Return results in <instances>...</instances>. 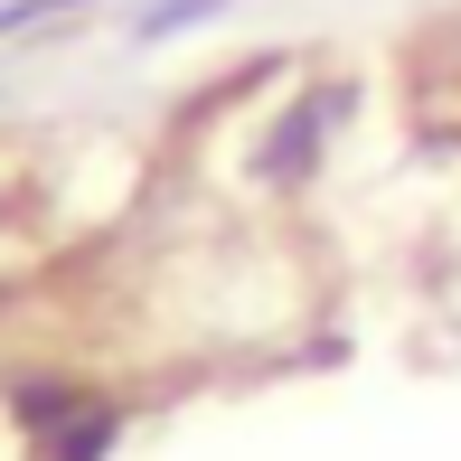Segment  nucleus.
<instances>
[{"instance_id": "1", "label": "nucleus", "mask_w": 461, "mask_h": 461, "mask_svg": "<svg viewBox=\"0 0 461 461\" xmlns=\"http://www.w3.org/2000/svg\"><path fill=\"white\" fill-rule=\"evenodd\" d=\"M348 113V86H321V95H292L274 122H264V151H255V179L264 188H302L311 170H321V141L330 122Z\"/></svg>"}, {"instance_id": "2", "label": "nucleus", "mask_w": 461, "mask_h": 461, "mask_svg": "<svg viewBox=\"0 0 461 461\" xmlns=\"http://www.w3.org/2000/svg\"><path fill=\"white\" fill-rule=\"evenodd\" d=\"M113 443H122V405H104V395H86V405L67 414V424L38 443V461H113Z\"/></svg>"}, {"instance_id": "3", "label": "nucleus", "mask_w": 461, "mask_h": 461, "mask_svg": "<svg viewBox=\"0 0 461 461\" xmlns=\"http://www.w3.org/2000/svg\"><path fill=\"white\" fill-rule=\"evenodd\" d=\"M198 19H226V0H141V10H132V38H141V48H160V38L198 29Z\"/></svg>"}, {"instance_id": "4", "label": "nucleus", "mask_w": 461, "mask_h": 461, "mask_svg": "<svg viewBox=\"0 0 461 461\" xmlns=\"http://www.w3.org/2000/svg\"><path fill=\"white\" fill-rule=\"evenodd\" d=\"M76 10H95V0H0V38H29L38 19H76Z\"/></svg>"}]
</instances>
